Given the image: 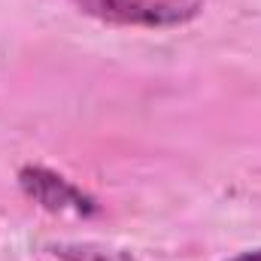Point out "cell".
I'll return each mask as SVG.
<instances>
[{
    "label": "cell",
    "instance_id": "1",
    "mask_svg": "<svg viewBox=\"0 0 261 261\" xmlns=\"http://www.w3.org/2000/svg\"><path fill=\"white\" fill-rule=\"evenodd\" d=\"M82 15L113 28L167 31L195 21L203 0H70Z\"/></svg>",
    "mask_w": 261,
    "mask_h": 261
},
{
    "label": "cell",
    "instance_id": "2",
    "mask_svg": "<svg viewBox=\"0 0 261 261\" xmlns=\"http://www.w3.org/2000/svg\"><path fill=\"white\" fill-rule=\"evenodd\" d=\"M18 186L34 203H40L49 213H73V216L97 213L94 197L85 195L79 186H73L70 179H64L61 173H55L49 167H21Z\"/></svg>",
    "mask_w": 261,
    "mask_h": 261
},
{
    "label": "cell",
    "instance_id": "3",
    "mask_svg": "<svg viewBox=\"0 0 261 261\" xmlns=\"http://www.w3.org/2000/svg\"><path fill=\"white\" fill-rule=\"evenodd\" d=\"M228 261H261V246L258 249H246V252H240V255H234Z\"/></svg>",
    "mask_w": 261,
    "mask_h": 261
}]
</instances>
